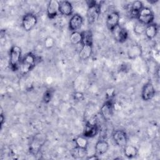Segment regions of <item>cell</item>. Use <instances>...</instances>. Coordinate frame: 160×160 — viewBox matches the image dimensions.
Here are the masks:
<instances>
[{"instance_id":"cell-1","label":"cell","mask_w":160,"mask_h":160,"mask_svg":"<svg viewBox=\"0 0 160 160\" xmlns=\"http://www.w3.org/2000/svg\"><path fill=\"white\" fill-rule=\"evenodd\" d=\"M101 12V5L98 2L92 1L88 4L87 9V18L89 22H94L98 19Z\"/></svg>"},{"instance_id":"cell-2","label":"cell","mask_w":160,"mask_h":160,"mask_svg":"<svg viewBox=\"0 0 160 160\" xmlns=\"http://www.w3.org/2000/svg\"><path fill=\"white\" fill-rule=\"evenodd\" d=\"M21 49L18 46H13L10 50L9 64L13 71H16L19 68V63L21 59Z\"/></svg>"},{"instance_id":"cell-3","label":"cell","mask_w":160,"mask_h":160,"mask_svg":"<svg viewBox=\"0 0 160 160\" xmlns=\"http://www.w3.org/2000/svg\"><path fill=\"white\" fill-rule=\"evenodd\" d=\"M137 18L139 22L148 26L150 24H152L154 19V15L150 8L143 7L139 12Z\"/></svg>"},{"instance_id":"cell-4","label":"cell","mask_w":160,"mask_h":160,"mask_svg":"<svg viewBox=\"0 0 160 160\" xmlns=\"http://www.w3.org/2000/svg\"><path fill=\"white\" fill-rule=\"evenodd\" d=\"M36 58L34 55L31 53H28L22 59L20 64L21 71L23 74H26L29 72L35 66Z\"/></svg>"},{"instance_id":"cell-5","label":"cell","mask_w":160,"mask_h":160,"mask_svg":"<svg viewBox=\"0 0 160 160\" xmlns=\"http://www.w3.org/2000/svg\"><path fill=\"white\" fill-rule=\"evenodd\" d=\"M36 16L32 13L25 14L22 19V25L26 31H29L36 26L37 23Z\"/></svg>"},{"instance_id":"cell-6","label":"cell","mask_w":160,"mask_h":160,"mask_svg":"<svg viewBox=\"0 0 160 160\" xmlns=\"http://www.w3.org/2000/svg\"><path fill=\"white\" fill-rule=\"evenodd\" d=\"M111 31L112 32L114 39L119 42H123L126 41L128 37V34L126 29L119 25L116 26Z\"/></svg>"},{"instance_id":"cell-7","label":"cell","mask_w":160,"mask_h":160,"mask_svg":"<svg viewBox=\"0 0 160 160\" xmlns=\"http://www.w3.org/2000/svg\"><path fill=\"white\" fill-rule=\"evenodd\" d=\"M112 138L115 143L119 147L124 148L127 145L128 137L126 133L122 130H116L112 134Z\"/></svg>"},{"instance_id":"cell-8","label":"cell","mask_w":160,"mask_h":160,"mask_svg":"<svg viewBox=\"0 0 160 160\" xmlns=\"http://www.w3.org/2000/svg\"><path fill=\"white\" fill-rule=\"evenodd\" d=\"M155 95V89L154 86L151 82H147L142 88L141 98L142 100L148 101L153 98Z\"/></svg>"},{"instance_id":"cell-9","label":"cell","mask_w":160,"mask_h":160,"mask_svg":"<svg viewBox=\"0 0 160 160\" xmlns=\"http://www.w3.org/2000/svg\"><path fill=\"white\" fill-rule=\"evenodd\" d=\"M120 16L116 11H113L109 13L106 18V26L111 31L116 26L119 25Z\"/></svg>"},{"instance_id":"cell-10","label":"cell","mask_w":160,"mask_h":160,"mask_svg":"<svg viewBox=\"0 0 160 160\" xmlns=\"http://www.w3.org/2000/svg\"><path fill=\"white\" fill-rule=\"evenodd\" d=\"M59 12V1L51 0L49 1L47 8V14L49 18L54 19Z\"/></svg>"},{"instance_id":"cell-11","label":"cell","mask_w":160,"mask_h":160,"mask_svg":"<svg viewBox=\"0 0 160 160\" xmlns=\"http://www.w3.org/2000/svg\"><path fill=\"white\" fill-rule=\"evenodd\" d=\"M100 111L104 119H109L111 118L113 112V104L111 101L108 100L106 101L102 106Z\"/></svg>"},{"instance_id":"cell-12","label":"cell","mask_w":160,"mask_h":160,"mask_svg":"<svg viewBox=\"0 0 160 160\" xmlns=\"http://www.w3.org/2000/svg\"><path fill=\"white\" fill-rule=\"evenodd\" d=\"M83 19L78 14H74L70 19L69 22V29L72 31H77L78 29H80L82 24Z\"/></svg>"},{"instance_id":"cell-13","label":"cell","mask_w":160,"mask_h":160,"mask_svg":"<svg viewBox=\"0 0 160 160\" xmlns=\"http://www.w3.org/2000/svg\"><path fill=\"white\" fill-rule=\"evenodd\" d=\"M44 139L41 136L40 138L36 137L31 142L29 146V151L32 154H37L39 150L41 149V146L44 144Z\"/></svg>"},{"instance_id":"cell-14","label":"cell","mask_w":160,"mask_h":160,"mask_svg":"<svg viewBox=\"0 0 160 160\" xmlns=\"http://www.w3.org/2000/svg\"><path fill=\"white\" fill-rule=\"evenodd\" d=\"M73 11V7L71 3L67 1L59 2V12L64 16H71Z\"/></svg>"},{"instance_id":"cell-15","label":"cell","mask_w":160,"mask_h":160,"mask_svg":"<svg viewBox=\"0 0 160 160\" xmlns=\"http://www.w3.org/2000/svg\"><path fill=\"white\" fill-rule=\"evenodd\" d=\"M109 148L108 142L105 140H99L95 146L96 154L98 156L106 153Z\"/></svg>"},{"instance_id":"cell-16","label":"cell","mask_w":160,"mask_h":160,"mask_svg":"<svg viewBox=\"0 0 160 160\" xmlns=\"http://www.w3.org/2000/svg\"><path fill=\"white\" fill-rule=\"evenodd\" d=\"M142 54L141 47L139 44H134L131 46L128 50V56L131 59H134L140 56Z\"/></svg>"},{"instance_id":"cell-17","label":"cell","mask_w":160,"mask_h":160,"mask_svg":"<svg viewBox=\"0 0 160 160\" xmlns=\"http://www.w3.org/2000/svg\"><path fill=\"white\" fill-rule=\"evenodd\" d=\"M98 132V128L96 124H88L83 132V136L86 138H92L95 136Z\"/></svg>"},{"instance_id":"cell-18","label":"cell","mask_w":160,"mask_h":160,"mask_svg":"<svg viewBox=\"0 0 160 160\" xmlns=\"http://www.w3.org/2000/svg\"><path fill=\"white\" fill-rule=\"evenodd\" d=\"M92 51V45L82 44L81 50L79 52V56L82 60H86L89 58Z\"/></svg>"},{"instance_id":"cell-19","label":"cell","mask_w":160,"mask_h":160,"mask_svg":"<svg viewBox=\"0 0 160 160\" xmlns=\"http://www.w3.org/2000/svg\"><path fill=\"white\" fill-rule=\"evenodd\" d=\"M145 34L146 37L149 39H153L157 34L158 32V26L156 24H150L146 26L145 29Z\"/></svg>"},{"instance_id":"cell-20","label":"cell","mask_w":160,"mask_h":160,"mask_svg":"<svg viewBox=\"0 0 160 160\" xmlns=\"http://www.w3.org/2000/svg\"><path fill=\"white\" fill-rule=\"evenodd\" d=\"M88 152L87 149L80 148L78 147H76L73 148L71 151V156L74 159H81L87 156Z\"/></svg>"},{"instance_id":"cell-21","label":"cell","mask_w":160,"mask_h":160,"mask_svg":"<svg viewBox=\"0 0 160 160\" xmlns=\"http://www.w3.org/2000/svg\"><path fill=\"white\" fill-rule=\"evenodd\" d=\"M82 34V44H88L92 45L93 44V38L92 32L89 30L81 32Z\"/></svg>"},{"instance_id":"cell-22","label":"cell","mask_w":160,"mask_h":160,"mask_svg":"<svg viewBox=\"0 0 160 160\" xmlns=\"http://www.w3.org/2000/svg\"><path fill=\"white\" fill-rule=\"evenodd\" d=\"M124 154L128 158H134L138 154V149L132 145H126L124 147Z\"/></svg>"},{"instance_id":"cell-23","label":"cell","mask_w":160,"mask_h":160,"mask_svg":"<svg viewBox=\"0 0 160 160\" xmlns=\"http://www.w3.org/2000/svg\"><path fill=\"white\" fill-rule=\"evenodd\" d=\"M143 8L142 2L140 1H134L131 6V14L133 16H136L137 17L139 12Z\"/></svg>"},{"instance_id":"cell-24","label":"cell","mask_w":160,"mask_h":160,"mask_svg":"<svg viewBox=\"0 0 160 160\" xmlns=\"http://www.w3.org/2000/svg\"><path fill=\"white\" fill-rule=\"evenodd\" d=\"M82 34L78 31H73L70 36V41L72 44H78L81 43Z\"/></svg>"},{"instance_id":"cell-25","label":"cell","mask_w":160,"mask_h":160,"mask_svg":"<svg viewBox=\"0 0 160 160\" xmlns=\"http://www.w3.org/2000/svg\"><path fill=\"white\" fill-rule=\"evenodd\" d=\"M74 142L76 143V145L77 147L80 148H84L87 149L88 141L86 137L84 136H78L75 138Z\"/></svg>"},{"instance_id":"cell-26","label":"cell","mask_w":160,"mask_h":160,"mask_svg":"<svg viewBox=\"0 0 160 160\" xmlns=\"http://www.w3.org/2000/svg\"><path fill=\"white\" fill-rule=\"evenodd\" d=\"M146 26L141 23V22H138L136 23L134 26V31L136 34H142L145 32Z\"/></svg>"},{"instance_id":"cell-27","label":"cell","mask_w":160,"mask_h":160,"mask_svg":"<svg viewBox=\"0 0 160 160\" xmlns=\"http://www.w3.org/2000/svg\"><path fill=\"white\" fill-rule=\"evenodd\" d=\"M52 94H53V92L52 90H51V89L46 90L44 92L43 96H42L43 102L45 103H48L51 101V99L52 97Z\"/></svg>"},{"instance_id":"cell-28","label":"cell","mask_w":160,"mask_h":160,"mask_svg":"<svg viewBox=\"0 0 160 160\" xmlns=\"http://www.w3.org/2000/svg\"><path fill=\"white\" fill-rule=\"evenodd\" d=\"M54 44H55V40L51 37H48L47 38H46L44 42V46L46 49H50L52 48Z\"/></svg>"},{"instance_id":"cell-29","label":"cell","mask_w":160,"mask_h":160,"mask_svg":"<svg viewBox=\"0 0 160 160\" xmlns=\"http://www.w3.org/2000/svg\"><path fill=\"white\" fill-rule=\"evenodd\" d=\"M74 99L78 100V101H80L81 99H82L84 98V95L82 92H76L74 95Z\"/></svg>"},{"instance_id":"cell-30","label":"cell","mask_w":160,"mask_h":160,"mask_svg":"<svg viewBox=\"0 0 160 160\" xmlns=\"http://www.w3.org/2000/svg\"><path fill=\"white\" fill-rule=\"evenodd\" d=\"M88 160H96V159H99V157L97 154H93V155H91L90 156H88V158H86Z\"/></svg>"},{"instance_id":"cell-31","label":"cell","mask_w":160,"mask_h":160,"mask_svg":"<svg viewBox=\"0 0 160 160\" xmlns=\"http://www.w3.org/2000/svg\"><path fill=\"white\" fill-rule=\"evenodd\" d=\"M4 119H5V118H4V116H3L2 112V111H1V118H0V124H1V127H2V124H3L4 122Z\"/></svg>"}]
</instances>
